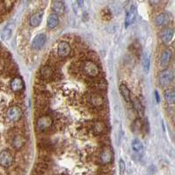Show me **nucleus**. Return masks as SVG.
<instances>
[{
    "label": "nucleus",
    "instance_id": "nucleus-16",
    "mask_svg": "<svg viewBox=\"0 0 175 175\" xmlns=\"http://www.w3.org/2000/svg\"><path fill=\"white\" fill-rule=\"evenodd\" d=\"M131 148L132 150L137 153L138 155H142L144 153V145L140 140L138 139H134L131 142Z\"/></svg>",
    "mask_w": 175,
    "mask_h": 175
},
{
    "label": "nucleus",
    "instance_id": "nucleus-9",
    "mask_svg": "<svg viewBox=\"0 0 175 175\" xmlns=\"http://www.w3.org/2000/svg\"><path fill=\"white\" fill-rule=\"evenodd\" d=\"M136 16L137 10L135 6H131V8L127 11L126 16H125V27H128L135 21Z\"/></svg>",
    "mask_w": 175,
    "mask_h": 175
},
{
    "label": "nucleus",
    "instance_id": "nucleus-3",
    "mask_svg": "<svg viewBox=\"0 0 175 175\" xmlns=\"http://www.w3.org/2000/svg\"><path fill=\"white\" fill-rule=\"evenodd\" d=\"M174 74L173 72L170 69H165L164 71H162L159 74V83L162 86H168L170 85L172 82L173 81Z\"/></svg>",
    "mask_w": 175,
    "mask_h": 175
},
{
    "label": "nucleus",
    "instance_id": "nucleus-5",
    "mask_svg": "<svg viewBox=\"0 0 175 175\" xmlns=\"http://www.w3.org/2000/svg\"><path fill=\"white\" fill-rule=\"evenodd\" d=\"M13 163V157L9 151H2L0 152V165L2 167L8 168Z\"/></svg>",
    "mask_w": 175,
    "mask_h": 175
},
{
    "label": "nucleus",
    "instance_id": "nucleus-2",
    "mask_svg": "<svg viewBox=\"0 0 175 175\" xmlns=\"http://www.w3.org/2000/svg\"><path fill=\"white\" fill-rule=\"evenodd\" d=\"M22 116V110L19 106H11L7 111H6V117L7 119L11 122H16L20 120V118Z\"/></svg>",
    "mask_w": 175,
    "mask_h": 175
},
{
    "label": "nucleus",
    "instance_id": "nucleus-12",
    "mask_svg": "<svg viewBox=\"0 0 175 175\" xmlns=\"http://www.w3.org/2000/svg\"><path fill=\"white\" fill-rule=\"evenodd\" d=\"M172 52L170 50H165L160 55V59H159V64L161 67H166L168 64L170 63L171 59H172Z\"/></svg>",
    "mask_w": 175,
    "mask_h": 175
},
{
    "label": "nucleus",
    "instance_id": "nucleus-8",
    "mask_svg": "<svg viewBox=\"0 0 175 175\" xmlns=\"http://www.w3.org/2000/svg\"><path fill=\"white\" fill-rule=\"evenodd\" d=\"M174 35V31L172 28H165L160 33V38L165 44H169Z\"/></svg>",
    "mask_w": 175,
    "mask_h": 175
},
{
    "label": "nucleus",
    "instance_id": "nucleus-26",
    "mask_svg": "<svg viewBox=\"0 0 175 175\" xmlns=\"http://www.w3.org/2000/svg\"><path fill=\"white\" fill-rule=\"evenodd\" d=\"M125 163H124V161L123 159H120L119 161V172H120V174L121 175H123L124 173V171H125Z\"/></svg>",
    "mask_w": 175,
    "mask_h": 175
},
{
    "label": "nucleus",
    "instance_id": "nucleus-4",
    "mask_svg": "<svg viewBox=\"0 0 175 175\" xmlns=\"http://www.w3.org/2000/svg\"><path fill=\"white\" fill-rule=\"evenodd\" d=\"M52 124H53V119L49 116H47V115L39 117V119L37 120V123H36L37 128L40 131L47 130V129H49L50 127L52 126Z\"/></svg>",
    "mask_w": 175,
    "mask_h": 175
},
{
    "label": "nucleus",
    "instance_id": "nucleus-14",
    "mask_svg": "<svg viewBox=\"0 0 175 175\" xmlns=\"http://www.w3.org/2000/svg\"><path fill=\"white\" fill-rule=\"evenodd\" d=\"M52 9L55 15H62L65 11V5L61 1H54L52 3Z\"/></svg>",
    "mask_w": 175,
    "mask_h": 175
},
{
    "label": "nucleus",
    "instance_id": "nucleus-21",
    "mask_svg": "<svg viewBox=\"0 0 175 175\" xmlns=\"http://www.w3.org/2000/svg\"><path fill=\"white\" fill-rule=\"evenodd\" d=\"M40 75L43 79H49L53 76L54 74V71L52 70V68L49 66H43L41 69H40Z\"/></svg>",
    "mask_w": 175,
    "mask_h": 175
},
{
    "label": "nucleus",
    "instance_id": "nucleus-24",
    "mask_svg": "<svg viewBox=\"0 0 175 175\" xmlns=\"http://www.w3.org/2000/svg\"><path fill=\"white\" fill-rule=\"evenodd\" d=\"M105 129V126H104V123H102V122H97L94 124L93 126V130H94V132L96 134H100V133H102L103 131Z\"/></svg>",
    "mask_w": 175,
    "mask_h": 175
},
{
    "label": "nucleus",
    "instance_id": "nucleus-27",
    "mask_svg": "<svg viewBox=\"0 0 175 175\" xmlns=\"http://www.w3.org/2000/svg\"><path fill=\"white\" fill-rule=\"evenodd\" d=\"M134 107H135V109H136L137 110L138 112H141V113H143V108H142L141 106V103L138 102V101H136V102H134Z\"/></svg>",
    "mask_w": 175,
    "mask_h": 175
},
{
    "label": "nucleus",
    "instance_id": "nucleus-10",
    "mask_svg": "<svg viewBox=\"0 0 175 175\" xmlns=\"http://www.w3.org/2000/svg\"><path fill=\"white\" fill-rule=\"evenodd\" d=\"M89 102L92 104L93 107L101 108L102 107V105L104 103V100H103V98L100 95L96 94V93H93V94L90 95V96H89Z\"/></svg>",
    "mask_w": 175,
    "mask_h": 175
},
{
    "label": "nucleus",
    "instance_id": "nucleus-17",
    "mask_svg": "<svg viewBox=\"0 0 175 175\" xmlns=\"http://www.w3.org/2000/svg\"><path fill=\"white\" fill-rule=\"evenodd\" d=\"M119 89H120V92H121V95L123 96V99H124L128 103H131V91H130L129 88L127 87L124 83H122L121 85L119 86Z\"/></svg>",
    "mask_w": 175,
    "mask_h": 175
},
{
    "label": "nucleus",
    "instance_id": "nucleus-6",
    "mask_svg": "<svg viewBox=\"0 0 175 175\" xmlns=\"http://www.w3.org/2000/svg\"><path fill=\"white\" fill-rule=\"evenodd\" d=\"M71 52V47L69 46V44L66 41H61L58 44L57 47V54L61 58H66L68 57L69 54Z\"/></svg>",
    "mask_w": 175,
    "mask_h": 175
},
{
    "label": "nucleus",
    "instance_id": "nucleus-25",
    "mask_svg": "<svg viewBox=\"0 0 175 175\" xmlns=\"http://www.w3.org/2000/svg\"><path fill=\"white\" fill-rule=\"evenodd\" d=\"M11 33H12L11 28H10V27H5L4 31L2 32V39H5V40L9 39L11 38Z\"/></svg>",
    "mask_w": 175,
    "mask_h": 175
},
{
    "label": "nucleus",
    "instance_id": "nucleus-13",
    "mask_svg": "<svg viewBox=\"0 0 175 175\" xmlns=\"http://www.w3.org/2000/svg\"><path fill=\"white\" fill-rule=\"evenodd\" d=\"M43 19V12L42 11H38L36 13H34V15H32V17L30 18V25L33 27H37L39 26L41 21Z\"/></svg>",
    "mask_w": 175,
    "mask_h": 175
},
{
    "label": "nucleus",
    "instance_id": "nucleus-15",
    "mask_svg": "<svg viewBox=\"0 0 175 175\" xmlns=\"http://www.w3.org/2000/svg\"><path fill=\"white\" fill-rule=\"evenodd\" d=\"M170 20L169 15L167 13H160L155 18V24L157 26H164Z\"/></svg>",
    "mask_w": 175,
    "mask_h": 175
},
{
    "label": "nucleus",
    "instance_id": "nucleus-18",
    "mask_svg": "<svg viewBox=\"0 0 175 175\" xmlns=\"http://www.w3.org/2000/svg\"><path fill=\"white\" fill-rule=\"evenodd\" d=\"M25 145V138L21 135H16L11 141V146H13L16 150L21 149Z\"/></svg>",
    "mask_w": 175,
    "mask_h": 175
},
{
    "label": "nucleus",
    "instance_id": "nucleus-19",
    "mask_svg": "<svg viewBox=\"0 0 175 175\" xmlns=\"http://www.w3.org/2000/svg\"><path fill=\"white\" fill-rule=\"evenodd\" d=\"M112 151L109 149H105L104 151H102L100 156V160L102 164H108L112 160Z\"/></svg>",
    "mask_w": 175,
    "mask_h": 175
},
{
    "label": "nucleus",
    "instance_id": "nucleus-1",
    "mask_svg": "<svg viewBox=\"0 0 175 175\" xmlns=\"http://www.w3.org/2000/svg\"><path fill=\"white\" fill-rule=\"evenodd\" d=\"M83 71L88 77H96L99 74L98 66L91 61H85L83 63Z\"/></svg>",
    "mask_w": 175,
    "mask_h": 175
},
{
    "label": "nucleus",
    "instance_id": "nucleus-20",
    "mask_svg": "<svg viewBox=\"0 0 175 175\" xmlns=\"http://www.w3.org/2000/svg\"><path fill=\"white\" fill-rule=\"evenodd\" d=\"M47 27L49 29H54L59 24V19L58 16L55 14H51L49 15V17L47 18Z\"/></svg>",
    "mask_w": 175,
    "mask_h": 175
},
{
    "label": "nucleus",
    "instance_id": "nucleus-23",
    "mask_svg": "<svg viewBox=\"0 0 175 175\" xmlns=\"http://www.w3.org/2000/svg\"><path fill=\"white\" fill-rule=\"evenodd\" d=\"M143 68H144V70H145L146 73L149 72V69H150V56L146 52H145L144 54H143Z\"/></svg>",
    "mask_w": 175,
    "mask_h": 175
},
{
    "label": "nucleus",
    "instance_id": "nucleus-7",
    "mask_svg": "<svg viewBox=\"0 0 175 175\" xmlns=\"http://www.w3.org/2000/svg\"><path fill=\"white\" fill-rule=\"evenodd\" d=\"M24 82L20 77L13 78L10 83L11 89L14 92H20L24 89Z\"/></svg>",
    "mask_w": 175,
    "mask_h": 175
},
{
    "label": "nucleus",
    "instance_id": "nucleus-11",
    "mask_svg": "<svg viewBox=\"0 0 175 175\" xmlns=\"http://www.w3.org/2000/svg\"><path fill=\"white\" fill-rule=\"evenodd\" d=\"M47 41V37L44 34H38L35 38H34V41H33V47L34 49L39 50L42 47H43L45 43Z\"/></svg>",
    "mask_w": 175,
    "mask_h": 175
},
{
    "label": "nucleus",
    "instance_id": "nucleus-28",
    "mask_svg": "<svg viewBox=\"0 0 175 175\" xmlns=\"http://www.w3.org/2000/svg\"><path fill=\"white\" fill-rule=\"evenodd\" d=\"M155 96H156V100H157V102H159V93L155 91Z\"/></svg>",
    "mask_w": 175,
    "mask_h": 175
},
{
    "label": "nucleus",
    "instance_id": "nucleus-22",
    "mask_svg": "<svg viewBox=\"0 0 175 175\" xmlns=\"http://www.w3.org/2000/svg\"><path fill=\"white\" fill-rule=\"evenodd\" d=\"M164 97H165V102L169 104H173L175 101V93L173 89L166 90L164 94Z\"/></svg>",
    "mask_w": 175,
    "mask_h": 175
}]
</instances>
